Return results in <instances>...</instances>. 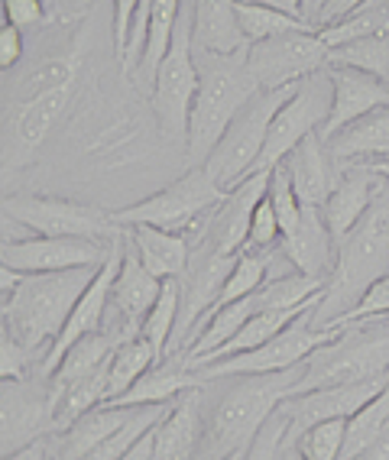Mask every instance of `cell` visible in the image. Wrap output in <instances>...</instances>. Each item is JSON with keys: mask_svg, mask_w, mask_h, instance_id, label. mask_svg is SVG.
I'll use <instances>...</instances> for the list:
<instances>
[{"mask_svg": "<svg viewBox=\"0 0 389 460\" xmlns=\"http://www.w3.org/2000/svg\"><path fill=\"white\" fill-rule=\"evenodd\" d=\"M84 68L82 30L42 58L13 68L4 88V175L36 163L78 98Z\"/></svg>", "mask_w": 389, "mask_h": 460, "instance_id": "6da1fadb", "label": "cell"}, {"mask_svg": "<svg viewBox=\"0 0 389 460\" xmlns=\"http://www.w3.org/2000/svg\"><path fill=\"white\" fill-rule=\"evenodd\" d=\"M104 266V263H101ZM98 266V270H101ZM98 270H66V272H13L0 266V292H4V331L13 341L46 360L52 344L66 328L75 302L82 298Z\"/></svg>", "mask_w": 389, "mask_h": 460, "instance_id": "7a4b0ae2", "label": "cell"}, {"mask_svg": "<svg viewBox=\"0 0 389 460\" xmlns=\"http://www.w3.org/2000/svg\"><path fill=\"white\" fill-rule=\"evenodd\" d=\"M389 276V179L348 237L338 240V260L322 288L315 328H340L376 279Z\"/></svg>", "mask_w": 389, "mask_h": 460, "instance_id": "3957f363", "label": "cell"}, {"mask_svg": "<svg viewBox=\"0 0 389 460\" xmlns=\"http://www.w3.org/2000/svg\"><path fill=\"white\" fill-rule=\"evenodd\" d=\"M227 379L231 386L221 389V395L211 405L205 402V431H201L195 460H224L250 447V441L260 435L270 415L298 393L302 363L292 370Z\"/></svg>", "mask_w": 389, "mask_h": 460, "instance_id": "277c9868", "label": "cell"}, {"mask_svg": "<svg viewBox=\"0 0 389 460\" xmlns=\"http://www.w3.org/2000/svg\"><path fill=\"white\" fill-rule=\"evenodd\" d=\"M247 49L241 52L195 49L199 91H195V101H191L189 140H185L189 169L208 163V156L215 153L224 130L237 117V111L260 91L257 78H253V72L247 66Z\"/></svg>", "mask_w": 389, "mask_h": 460, "instance_id": "5b68a950", "label": "cell"}, {"mask_svg": "<svg viewBox=\"0 0 389 460\" xmlns=\"http://www.w3.org/2000/svg\"><path fill=\"white\" fill-rule=\"evenodd\" d=\"M389 373V318L350 321L334 331L322 347H315L302 363L298 393L340 386V383H364ZM296 393V395H298Z\"/></svg>", "mask_w": 389, "mask_h": 460, "instance_id": "8992f818", "label": "cell"}, {"mask_svg": "<svg viewBox=\"0 0 389 460\" xmlns=\"http://www.w3.org/2000/svg\"><path fill=\"white\" fill-rule=\"evenodd\" d=\"M292 91H296V84H292V88H276V91L260 88L257 94L237 111L231 127L224 130L215 153H211L205 163V172L211 175L224 191H234L237 185H243L250 175L257 172L266 137H270V124H273V117L279 114V107L292 98Z\"/></svg>", "mask_w": 389, "mask_h": 460, "instance_id": "52a82bcc", "label": "cell"}, {"mask_svg": "<svg viewBox=\"0 0 389 460\" xmlns=\"http://www.w3.org/2000/svg\"><path fill=\"white\" fill-rule=\"evenodd\" d=\"M224 198H227V191L205 172V165H195V169L179 175L166 189L153 191L149 198H140V201H133V205L117 208L114 217L120 227L149 224V227L195 237V234L205 227L208 214L215 211Z\"/></svg>", "mask_w": 389, "mask_h": 460, "instance_id": "ba28073f", "label": "cell"}, {"mask_svg": "<svg viewBox=\"0 0 389 460\" xmlns=\"http://www.w3.org/2000/svg\"><path fill=\"white\" fill-rule=\"evenodd\" d=\"M4 224L33 230L42 237H84L101 243H114L124 234L114 211L108 208L58 195H33V191L4 198Z\"/></svg>", "mask_w": 389, "mask_h": 460, "instance_id": "9c48e42d", "label": "cell"}, {"mask_svg": "<svg viewBox=\"0 0 389 460\" xmlns=\"http://www.w3.org/2000/svg\"><path fill=\"white\" fill-rule=\"evenodd\" d=\"M199 91V66H195V10L182 7V17L175 26L169 56L156 72V82L149 91V107L156 114V127L169 143L189 140L191 101Z\"/></svg>", "mask_w": 389, "mask_h": 460, "instance_id": "30bf717a", "label": "cell"}, {"mask_svg": "<svg viewBox=\"0 0 389 460\" xmlns=\"http://www.w3.org/2000/svg\"><path fill=\"white\" fill-rule=\"evenodd\" d=\"M338 328H315V308L305 312L302 318H296L286 331L266 341V344L253 347V350H243L237 357H227V360H215L195 370L201 376V383H211V379H227V376H257V373H279L292 370L298 363H305L308 354L322 347L328 337H334Z\"/></svg>", "mask_w": 389, "mask_h": 460, "instance_id": "8fae6325", "label": "cell"}, {"mask_svg": "<svg viewBox=\"0 0 389 460\" xmlns=\"http://www.w3.org/2000/svg\"><path fill=\"white\" fill-rule=\"evenodd\" d=\"M332 107H334V88L324 68L315 75H308L305 82H298L296 91H292V98L279 107V114L270 124V137H266L257 172H273L276 165L289 156L305 137L322 130L324 120L332 117Z\"/></svg>", "mask_w": 389, "mask_h": 460, "instance_id": "7c38bea8", "label": "cell"}, {"mask_svg": "<svg viewBox=\"0 0 389 460\" xmlns=\"http://www.w3.org/2000/svg\"><path fill=\"white\" fill-rule=\"evenodd\" d=\"M332 49L324 46L318 30H292V33L270 36V40L250 42L247 66L260 88H292L305 82L308 75L322 72L328 66Z\"/></svg>", "mask_w": 389, "mask_h": 460, "instance_id": "4fadbf2b", "label": "cell"}, {"mask_svg": "<svg viewBox=\"0 0 389 460\" xmlns=\"http://www.w3.org/2000/svg\"><path fill=\"white\" fill-rule=\"evenodd\" d=\"M49 435H56L49 379L42 373L26 379H4L0 386V451L4 457Z\"/></svg>", "mask_w": 389, "mask_h": 460, "instance_id": "5bb4252c", "label": "cell"}, {"mask_svg": "<svg viewBox=\"0 0 389 460\" xmlns=\"http://www.w3.org/2000/svg\"><path fill=\"white\" fill-rule=\"evenodd\" d=\"M114 243H101V240H84V237H42V234L4 237L0 266H7L13 272H66V270H88V266L98 270L111 256Z\"/></svg>", "mask_w": 389, "mask_h": 460, "instance_id": "9a60e30c", "label": "cell"}, {"mask_svg": "<svg viewBox=\"0 0 389 460\" xmlns=\"http://www.w3.org/2000/svg\"><path fill=\"white\" fill-rule=\"evenodd\" d=\"M159 292H163V279H156L146 266L140 263V256L133 253V247H124V263L117 272L114 288H111L108 314H104V334L114 337V344H124L140 337L143 321L153 312Z\"/></svg>", "mask_w": 389, "mask_h": 460, "instance_id": "2e32d148", "label": "cell"}, {"mask_svg": "<svg viewBox=\"0 0 389 460\" xmlns=\"http://www.w3.org/2000/svg\"><path fill=\"white\" fill-rule=\"evenodd\" d=\"M124 247H127V234L117 240L114 250H111V256L104 260V266L94 272V279L88 282V288L82 292V298L75 302L72 314H68V321H66V328H62L58 341L52 344V350L46 354V360H42V376H46V379L52 376V370H56L58 363H62V357L68 354V347H75L82 337L98 334V331L104 328L111 288H114L117 272H120V263H124Z\"/></svg>", "mask_w": 389, "mask_h": 460, "instance_id": "e0dca14e", "label": "cell"}, {"mask_svg": "<svg viewBox=\"0 0 389 460\" xmlns=\"http://www.w3.org/2000/svg\"><path fill=\"white\" fill-rule=\"evenodd\" d=\"M386 383H389V373L376 379H364V383H340V386H324V389H312V393L292 395V399H286L279 405L289 415V438H298L302 431H308L312 425H322V421L350 419Z\"/></svg>", "mask_w": 389, "mask_h": 460, "instance_id": "ac0fdd59", "label": "cell"}, {"mask_svg": "<svg viewBox=\"0 0 389 460\" xmlns=\"http://www.w3.org/2000/svg\"><path fill=\"white\" fill-rule=\"evenodd\" d=\"M324 72H328L334 88L332 117L318 130V137L324 143L332 140L334 133H340L344 127L354 124V120L373 114L376 107L389 104V82H383L376 75H367L360 68H344V66H324Z\"/></svg>", "mask_w": 389, "mask_h": 460, "instance_id": "d6986e66", "label": "cell"}, {"mask_svg": "<svg viewBox=\"0 0 389 460\" xmlns=\"http://www.w3.org/2000/svg\"><path fill=\"white\" fill-rule=\"evenodd\" d=\"M205 402H208V383L199 389H189L179 395L163 421L156 425V454L153 460H195L205 431Z\"/></svg>", "mask_w": 389, "mask_h": 460, "instance_id": "ffe728a7", "label": "cell"}, {"mask_svg": "<svg viewBox=\"0 0 389 460\" xmlns=\"http://www.w3.org/2000/svg\"><path fill=\"white\" fill-rule=\"evenodd\" d=\"M279 165H286V172H289L292 185H296L298 201L305 208H322L328 201V195L334 191V185L340 181V172H344L334 163V156L328 153V143L318 133L305 137Z\"/></svg>", "mask_w": 389, "mask_h": 460, "instance_id": "44dd1931", "label": "cell"}, {"mask_svg": "<svg viewBox=\"0 0 389 460\" xmlns=\"http://www.w3.org/2000/svg\"><path fill=\"white\" fill-rule=\"evenodd\" d=\"M279 250L296 272H305L312 279L328 282V276L334 270V260H338V240H334V234L324 224L322 208H305L296 234L282 237Z\"/></svg>", "mask_w": 389, "mask_h": 460, "instance_id": "7402d4cb", "label": "cell"}, {"mask_svg": "<svg viewBox=\"0 0 389 460\" xmlns=\"http://www.w3.org/2000/svg\"><path fill=\"white\" fill-rule=\"evenodd\" d=\"M383 175H376L373 169H367L364 163L344 165L340 181L334 185V191L328 195V201L322 205V217L328 224V230L334 234V240L348 237L357 227V221L367 214V208L373 205V198L380 191Z\"/></svg>", "mask_w": 389, "mask_h": 460, "instance_id": "603a6c76", "label": "cell"}, {"mask_svg": "<svg viewBox=\"0 0 389 460\" xmlns=\"http://www.w3.org/2000/svg\"><path fill=\"white\" fill-rule=\"evenodd\" d=\"M127 243L133 253L140 256V263L146 266L156 279H182L191 260V240L189 234H172V230H159L149 224H137V227H124Z\"/></svg>", "mask_w": 389, "mask_h": 460, "instance_id": "cb8c5ba5", "label": "cell"}, {"mask_svg": "<svg viewBox=\"0 0 389 460\" xmlns=\"http://www.w3.org/2000/svg\"><path fill=\"white\" fill-rule=\"evenodd\" d=\"M201 376L195 370L185 367V360H169V363H156L149 373H143L130 389H127L120 399L108 405L117 409H140V405H169L175 402L179 395H185L189 389H199Z\"/></svg>", "mask_w": 389, "mask_h": 460, "instance_id": "d4e9b609", "label": "cell"}, {"mask_svg": "<svg viewBox=\"0 0 389 460\" xmlns=\"http://www.w3.org/2000/svg\"><path fill=\"white\" fill-rule=\"evenodd\" d=\"M130 411L133 409H117V405H98V409L84 411L78 421L49 435L56 460H84L104 438H111L130 419Z\"/></svg>", "mask_w": 389, "mask_h": 460, "instance_id": "484cf974", "label": "cell"}, {"mask_svg": "<svg viewBox=\"0 0 389 460\" xmlns=\"http://www.w3.org/2000/svg\"><path fill=\"white\" fill-rule=\"evenodd\" d=\"M328 153L344 169L350 163H370L389 156V104L376 107L373 114L360 117L328 140Z\"/></svg>", "mask_w": 389, "mask_h": 460, "instance_id": "4316f807", "label": "cell"}, {"mask_svg": "<svg viewBox=\"0 0 389 460\" xmlns=\"http://www.w3.org/2000/svg\"><path fill=\"white\" fill-rule=\"evenodd\" d=\"M318 302H322V292L318 296H312L308 302L302 305H292V308H266V312L253 314V318L243 324L237 334L227 341L224 347H217L215 354H208L201 357L191 370H201V367H208V363H215V360H227V357H237L243 354V350H253V347L266 344V341H273L279 331H286L296 318H302L305 312H312V308H318Z\"/></svg>", "mask_w": 389, "mask_h": 460, "instance_id": "83f0119b", "label": "cell"}, {"mask_svg": "<svg viewBox=\"0 0 389 460\" xmlns=\"http://www.w3.org/2000/svg\"><path fill=\"white\" fill-rule=\"evenodd\" d=\"M195 10V49L241 52L250 42L237 26V0H191Z\"/></svg>", "mask_w": 389, "mask_h": 460, "instance_id": "f1b7e54d", "label": "cell"}, {"mask_svg": "<svg viewBox=\"0 0 389 460\" xmlns=\"http://www.w3.org/2000/svg\"><path fill=\"white\" fill-rule=\"evenodd\" d=\"M114 347H117L114 337H108L104 331L82 337L75 347H68V354L62 357V363L52 370L49 393L58 395L62 389H68L72 383H78V379H88V376H94L98 370H104V367H108V360H111V354H114Z\"/></svg>", "mask_w": 389, "mask_h": 460, "instance_id": "f546056e", "label": "cell"}, {"mask_svg": "<svg viewBox=\"0 0 389 460\" xmlns=\"http://www.w3.org/2000/svg\"><path fill=\"white\" fill-rule=\"evenodd\" d=\"M156 363H163V360H159V354L153 350V344H149L143 334L133 337V341H124V344H117L108 360V402L120 399V395H124L143 373L153 370Z\"/></svg>", "mask_w": 389, "mask_h": 460, "instance_id": "4dcf8cb0", "label": "cell"}, {"mask_svg": "<svg viewBox=\"0 0 389 460\" xmlns=\"http://www.w3.org/2000/svg\"><path fill=\"white\" fill-rule=\"evenodd\" d=\"M270 276H273V256H270V253H253V250H243V253L237 256V263H234L227 282H224V288H221V296H217L215 308H211V312L205 314V321H201L199 334L205 331V324H208V318H211V314L221 312V308H227V305H234V302H241V298H247L250 292H257V288L263 286ZM199 334H195V341H199ZM195 341H191V344H195Z\"/></svg>", "mask_w": 389, "mask_h": 460, "instance_id": "1f68e13d", "label": "cell"}, {"mask_svg": "<svg viewBox=\"0 0 389 460\" xmlns=\"http://www.w3.org/2000/svg\"><path fill=\"white\" fill-rule=\"evenodd\" d=\"M179 312H182V279H166L163 282V292H159L153 312L143 321L140 334L146 337L153 350L163 357H169V347H172L175 337V324H179Z\"/></svg>", "mask_w": 389, "mask_h": 460, "instance_id": "d6a6232c", "label": "cell"}, {"mask_svg": "<svg viewBox=\"0 0 389 460\" xmlns=\"http://www.w3.org/2000/svg\"><path fill=\"white\" fill-rule=\"evenodd\" d=\"M389 421V383L373 395L364 409L350 415L348 419V431H344V451H340V460H354L357 454L364 451L373 438L380 435L383 425Z\"/></svg>", "mask_w": 389, "mask_h": 460, "instance_id": "836d02e7", "label": "cell"}, {"mask_svg": "<svg viewBox=\"0 0 389 460\" xmlns=\"http://www.w3.org/2000/svg\"><path fill=\"white\" fill-rule=\"evenodd\" d=\"M328 66L360 68V72L376 75V78L389 82V33L367 36V40H354L348 46H338L328 56Z\"/></svg>", "mask_w": 389, "mask_h": 460, "instance_id": "e575fe53", "label": "cell"}, {"mask_svg": "<svg viewBox=\"0 0 389 460\" xmlns=\"http://www.w3.org/2000/svg\"><path fill=\"white\" fill-rule=\"evenodd\" d=\"M389 33V7H360L357 13L344 17L340 23H332L318 30L328 49L348 46L354 40H367V36H386Z\"/></svg>", "mask_w": 389, "mask_h": 460, "instance_id": "d590c367", "label": "cell"}, {"mask_svg": "<svg viewBox=\"0 0 389 460\" xmlns=\"http://www.w3.org/2000/svg\"><path fill=\"white\" fill-rule=\"evenodd\" d=\"M237 26L247 42L270 40V36L292 33V30H315V26L302 23L296 17H286L279 10L260 7V4H247V0H237Z\"/></svg>", "mask_w": 389, "mask_h": 460, "instance_id": "8d00e7d4", "label": "cell"}, {"mask_svg": "<svg viewBox=\"0 0 389 460\" xmlns=\"http://www.w3.org/2000/svg\"><path fill=\"white\" fill-rule=\"evenodd\" d=\"M344 431H348V419L322 421V425H312L308 431H302L296 438L302 460H340Z\"/></svg>", "mask_w": 389, "mask_h": 460, "instance_id": "74e56055", "label": "cell"}, {"mask_svg": "<svg viewBox=\"0 0 389 460\" xmlns=\"http://www.w3.org/2000/svg\"><path fill=\"white\" fill-rule=\"evenodd\" d=\"M266 195H270V201H273V208H276V217H279L282 237L296 234V227H298V221H302V211H305V205L298 201L296 185H292L289 172H286V165H276V169H273Z\"/></svg>", "mask_w": 389, "mask_h": 460, "instance_id": "f35d334b", "label": "cell"}, {"mask_svg": "<svg viewBox=\"0 0 389 460\" xmlns=\"http://www.w3.org/2000/svg\"><path fill=\"white\" fill-rule=\"evenodd\" d=\"M282 243V230H279V217H276V208L270 201V195L253 208V217H250V234H247V250L253 253H266Z\"/></svg>", "mask_w": 389, "mask_h": 460, "instance_id": "ab89813d", "label": "cell"}, {"mask_svg": "<svg viewBox=\"0 0 389 460\" xmlns=\"http://www.w3.org/2000/svg\"><path fill=\"white\" fill-rule=\"evenodd\" d=\"M286 435H289V415L282 409H276L273 415H270V421L260 428V435L250 441L247 451L241 454V460H276Z\"/></svg>", "mask_w": 389, "mask_h": 460, "instance_id": "60d3db41", "label": "cell"}, {"mask_svg": "<svg viewBox=\"0 0 389 460\" xmlns=\"http://www.w3.org/2000/svg\"><path fill=\"white\" fill-rule=\"evenodd\" d=\"M4 20L30 33V30H42L49 20H56V13L46 0H4Z\"/></svg>", "mask_w": 389, "mask_h": 460, "instance_id": "b9f144b4", "label": "cell"}, {"mask_svg": "<svg viewBox=\"0 0 389 460\" xmlns=\"http://www.w3.org/2000/svg\"><path fill=\"white\" fill-rule=\"evenodd\" d=\"M364 318H389V276L373 282L370 292H367V296L357 302L354 312L344 318V324H350V321H364ZM344 324H340V328H344Z\"/></svg>", "mask_w": 389, "mask_h": 460, "instance_id": "7bdbcfd3", "label": "cell"}, {"mask_svg": "<svg viewBox=\"0 0 389 460\" xmlns=\"http://www.w3.org/2000/svg\"><path fill=\"white\" fill-rule=\"evenodd\" d=\"M23 56H26L23 30L4 20V26H0V68L13 72V68L23 66Z\"/></svg>", "mask_w": 389, "mask_h": 460, "instance_id": "ee69618b", "label": "cell"}, {"mask_svg": "<svg viewBox=\"0 0 389 460\" xmlns=\"http://www.w3.org/2000/svg\"><path fill=\"white\" fill-rule=\"evenodd\" d=\"M114 4V49L117 58L124 62V52H127V40H130V30H133V20H137V10H140V0H111Z\"/></svg>", "mask_w": 389, "mask_h": 460, "instance_id": "f6af8a7d", "label": "cell"}, {"mask_svg": "<svg viewBox=\"0 0 389 460\" xmlns=\"http://www.w3.org/2000/svg\"><path fill=\"white\" fill-rule=\"evenodd\" d=\"M364 4H367V0H328V4L322 7V13H318V20H315V30H324V26L340 23L344 17L357 13Z\"/></svg>", "mask_w": 389, "mask_h": 460, "instance_id": "bcb514c9", "label": "cell"}, {"mask_svg": "<svg viewBox=\"0 0 389 460\" xmlns=\"http://www.w3.org/2000/svg\"><path fill=\"white\" fill-rule=\"evenodd\" d=\"M4 460H56V454H52L49 438H40V441L26 444V447H20V451L7 454Z\"/></svg>", "mask_w": 389, "mask_h": 460, "instance_id": "7dc6e473", "label": "cell"}, {"mask_svg": "<svg viewBox=\"0 0 389 460\" xmlns=\"http://www.w3.org/2000/svg\"><path fill=\"white\" fill-rule=\"evenodd\" d=\"M247 4H260V7L279 10V13H286V17H296V20H302V23H308L305 20V0H247Z\"/></svg>", "mask_w": 389, "mask_h": 460, "instance_id": "c3c4849f", "label": "cell"}, {"mask_svg": "<svg viewBox=\"0 0 389 460\" xmlns=\"http://www.w3.org/2000/svg\"><path fill=\"white\" fill-rule=\"evenodd\" d=\"M354 460H389V421L383 425V431L367 444L364 451L357 454Z\"/></svg>", "mask_w": 389, "mask_h": 460, "instance_id": "681fc988", "label": "cell"}, {"mask_svg": "<svg viewBox=\"0 0 389 460\" xmlns=\"http://www.w3.org/2000/svg\"><path fill=\"white\" fill-rule=\"evenodd\" d=\"M153 454H156V425L149 428L146 435H143L140 441L133 444L130 451H127L120 460H153Z\"/></svg>", "mask_w": 389, "mask_h": 460, "instance_id": "f907efd6", "label": "cell"}, {"mask_svg": "<svg viewBox=\"0 0 389 460\" xmlns=\"http://www.w3.org/2000/svg\"><path fill=\"white\" fill-rule=\"evenodd\" d=\"M56 13V20H75L78 17V7H84L88 0H46Z\"/></svg>", "mask_w": 389, "mask_h": 460, "instance_id": "816d5d0a", "label": "cell"}, {"mask_svg": "<svg viewBox=\"0 0 389 460\" xmlns=\"http://www.w3.org/2000/svg\"><path fill=\"white\" fill-rule=\"evenodd\" d=\"M276 460H302V454H298L296 438L286 435V441H282V447H279V457H276Z\"/></svg>", "mask_w": 389, "mask_h": 460, "instance_id": "f5cc1de1", "label": "cell"}, {"mask_svg": "<svg viewBox=\"0 0 389 460\" xmlns=\"http://www.w3.org/2000/svg\"><path fill=\"white\" fill-rule=\"evenodd\" d=\"M324 4H328V0H305V20L312 26H315V20H318V13H322Z\"/></svg>", "mask_w": 389, "mask_h": 460, "instance_id": "db71d44e", "label": "cell"}, {"mask_svg": "<svg viewBox=\"0 0 389 460\" xmlns=\"http://www.w3.org/2000/svg\"><path fill=\"white\" fill-rule=\"evenodd\" d=\"M367 169H373L376 175H383V179H389V156L386 159H370V163H364Z\"/></svg>", "mask_w": 389, "mask_h": 460, "instance_id": "11a10c76", "label": "cell"}, {"mask_svg": "<svg viewBox=\"0 0 389 460\" xmlns=\"http://www.w3.org/2000/svg\"><path fill=\"white\" fill-rule=\"evenodd\" d=\"M364 7H389V0H367Z\"/></svg>", "mask_w": 389, "mask_h": 460, "instance_id": "9f6ffc18", "label": "cell"}, {"mask_svg": "<svg viewBox=\"0 0 389 460\" xmlns=\"http://www.w3.org/2000/svg\"><path fill=\"white\" fill-rule=\"evenodd\" d=\"M243 451H247V447H243ZM243 451H237V454H231V457H224V460H241V454Z\"/></svg>", "mask_w": 389, "mask_h": 460, "instance_id": "6f0895ef", "label": "cell"}]
</instances>
